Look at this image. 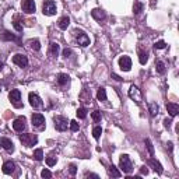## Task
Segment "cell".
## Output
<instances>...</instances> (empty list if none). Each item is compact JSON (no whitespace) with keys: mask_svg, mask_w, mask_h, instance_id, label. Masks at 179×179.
Masks as SVG:
<instances>
[{"mask_svg":"<svg viewBox=\"0 0 179 179\" xmlns=\"http://www.w3.org/2000/svg\"><path fill=\"white\" fill-rule=\"evenodd\" d=\"M28 101H29V105L32 106V108H41V106H42V99H41L39 95L35 94V92H29Z\"/></svg>","mask_w":179,"mask_h":179,"instance_id":"4fadbf2b","label":"cell"},{"mask_svg":"<svg viewBox=\"0 0 179 179\" xmlns=\"http://www.w3.org/2000/svg\"><path fill=\"white\" fill-rule=\"evenodd\" d=\"M91 116H92V119H94V122H99L101 121V118H102V115H101L99 111H94Z\"/></svg>","mask_w":179,"mask_h":179,"instance_id":"e575fe53","label":"cell"},{"mask_svg":"<svg viewBox=\"0 0 179 179\" xmlns=\"http://www.w3.org/2000/svg\"><path fill=\"white\" fill-rule=\"evenodd\" d=\"M101 134H102V128H101V126H95V128L92 129V136H94V139L98 140L99 137H101Z\"/></svg>","mask_w":179,"mask_h":179,"instance_id":"4dcf8cb0","label":"cell"},{"mask_svg":"<svg viewBox=\"0 0 179 179\" xmlns=\"http://www.w3.org/2000/svg\"><path fill=\"white\" fill-rule=\"evenodd\" d=\"M20 141L24 144L25 147H32L38 143V137L37 134H31V133H27V134H21L20 136Z\"/></svg>","mask_w":179,"mask_h":179,"instance_id":"277c9868","label":"cell"},{"mask_svg":"<svg viewBox=\"0 0 179 179\" xmlns=\"http://www.w3.org/2000/svg\"><path fill=\"white\" fill-rule=\"evenodd\" d=\"M56 157H53V155H51V157L46 158V164L49 165V167H53V165H56Z\"/></svg>","mask_w":179,"mask_h":179,"instance_id":"d590c367","label":"cell"},{"mask_svg":"<svg viewBox=\"0 0 179 179\" xmlns=\"http://www.w3.org/2000/svg\"><path fill=\"white\" fill-rule=\"evenodd\" d=\"M0 38H2V41H18V38L15 37L14 34H11L10 31H4Z\"/></svg>","mask_w":179,"mask_h":179,"instance_id":"ffe728a7","label":"cell"},{"mask_svg":"<svg viewBox=\"0 0 179 179\" xmlns=\"http://www.w3.org/2000/svg\"><path fill=\"white\" fill-rule=\"evenodd\" d=\"M165 46H167V44H165L164 41H158V42L154 44V48H155V49H164Z\"/></svg>","mask_w":179,"mask_h":179,"instance_id":"f35d334b","label":"cell"},{"mask_svg":"<svg viewBox=\"0 0 179 179\" xmlns=\"http://www.w3.org/2000/svg\"><path fill=\"white\" fill-rule=\"evenodd\" d=\"M146 146H147V150H148L150 155H151V157H154V147H153V143H151L150 139L146 140Z\"/></svg>","mask_w":179,"mask_h":179,"instance_id":"d6a6232c","label":"cell"},{"mask_svg":"<svg viewBox=\"0 0 179 179\" xmlns=\"http://www.w3.org/2000/svg\"><path fill=\"white\" fill-rule=\"evenodd\" d=\"M148 111H150L151 116H155V115H158V111H160V108H158V105L155 102H150V104H148Z\"/></svg>","mask_w":179,"mask_h":179,"instance_id":"cb8c5ba5","label":"cell"},{"mask_svg":"<svg viewBox=\"0 0 179 179\" xmlns=\"http://www.w3.org/2000/svg\"><path fill=\"white\" fill-rule=\"evenodd\" d=\"M21 8L27 14H32V13H35L37 6H35L34 0H21Z\"/></svg>","mask_w":179,"mask_h":179,"instance_id":"9c48e42d","label":"cell"},{"mask_svg":"<svg viewBox=\"0 0 179 179\" xmlns=\"http://www.w3.org/2000/svg\"><path fill=\"white\" fill-rule=\"evenodd\" d=\"M91 15H92V18L97 20V21H104L106 18V14L102 8H94L91 11Z\"/></svg>","mask_w":179,"mask_h":179,"instance_id":"9a60e30c","label":"cell"},{"mask_svg":"<svg viewBox=\"0 0 179 179\" xmlns=\"http://www.w3.org/2000/svg\"><path fill=\"white\" fill-rule=\"evenodd\" d=\"M62 55H63V58H66V59H67L70 55H71V49H70V48H66V49H63Z\"/></svg>","mask_w":179,"mask_h":179,"instance_id":"60d3db41","label":"cell"},{"mask_svg":"<svg viewBox=\"0 0 179 179\" xmlns=\"http://www.w3.org/2000/svg\"><path fill=\"white\" fill-rule=\"evenodd\" d=\"M69 24H70V18L67 15H65V17H62V18L59 20V28L60 29H67Z\"/></svg>","mask_w":179,"mask_h":179,"instance_id":"603a6c76","label":"cell"},{"mask_svg":"<svg viewBox=\"0 0 179 179\" xmlns=\"http://www.w3.org/2000/svg\"><path fill=\"white\" fill-rule=\"evenodd\" d=\"M31 122H32L34 128H38V129H41V130L45 128V118H44V115H41V113H34L32 118H31Z\"/></svg>","mask_w":179,"mask_h":179,"instance_id":"30bf717a","label":"cell"},{"mask_svg":"<svg viewBox=\"0 0 179 179\" xmlns=\"http://www.w3.org/2000/svg\"><path fill=\"white\" fill-rule=\"evenodd\" d=\"M111 77H112L113 80H116V81H122V80H123L122 77H119L118 74H115V73H112V74H111Z\"/></svg>","mask_w":179,"mask_h":179,"instance_id":"ee69618b","label":"cell"},{"mask_svg":"<svg viewBox=\"0 0 179 179\" xmlns=\"http://www.w3.org/2000/svg\"><path fill=\"white\" fill-rule=\"evenodd\" d=\"M108 172H109V175L113 176V178H121L122 176V172L115 167V165H111L109 168H108Z\"/></svg>","mask_w":179,"mask_h":179,"instance_id":"7402d4cb","label":"cell"},{"mask_svg":"<svg viewBox=\"0 0 179 179\" xmlns=\"http://www.w3.org/2000/svg\"><path fill=\"white\" fill-rule=\"evenodd\" d=\"M53 122H55V129L59 130V132H65L67 129V119L65 116H55L53 118Z\"/></svg>","mask_w":179,"mask_h":179,"instance_id":"8992f818","label":"cell"},{"mask_svg":"<svg viewBox=\"0 0 179 179\" xmlns=\"http://www.w3.org/2000/svg\"><path fill=\"white\" fill-rule=\"evenodd\" d=\"M25 123H27L25 116H18L14 122H13V129H14L15 132L22 133L24 130H25V128H27V124H25Z\"/></svg>","mask_w":179,"mask_h":179,"instance_id":"52a82bcc","label":"cell"},{"mask_svg":"<svg viewBox=\"0 0 179 179\" xmlns=\"http://www.w3.org/2000/svg\"><path fill=\"white\" fill-rule=\"evenodd\" d=\"M14 169H15V164L13 161H6L3 164V172L6 175H11L14 172Z\"/></svg>","mask_w":179,"mask_h":179,"instance_id":"2e32d148","label":"cell"},{"mask_svg":"<svg viewBox=\"0 0 179 179\" xmlns=\"http://www.w3.org/2000/svg\"><path fill=\"white\" fill-rule=\"evenodd\" d=\"M129 97H130V99H133L137 105L141 104V91H140L136 85H132V87L129 88Z\"/></svg>","mask_w":179,"mask_h":179,"instance_id":"ba28073f","label":"cell"},{"mask_svg":"<svg viewBox=\"0 0 179 179\" xmlns=\"http://www.w3.org/2000/svg\"><path fill=\"white\" fill-rule=\"evenodd\" d=\"M28 45L32 51H39L41 49V42L38 39H29L28 41Z\"/></svg>","mask_w":179,"mask_h":179,"instance_id":"d4e9b609","label":"cell"},{"mask_svg":"<svg viewBox=\"0 0 179 179\" xmlns=\"http://www.w3.org/2000/svg\"><path fill=\"white\" fill-rule=\"evenodd\" d=\"M167 148H168L169 151H172V148H174V144H172V141H168V144H167Z\"/></svg>","mask_w":179,"mask_h":179,"instance_id":"bcb514c9","label":"cell"},{"mask_svg":"<svg viewBox=\"0 0 179 179\" xmlns=\"http://www.w3.org/2000/svg\"><path fill=\"white\" fill-rule=\"evenodd\" d=\"M69 124H70V129H71V132H78V129H80V124L77 123V121H71Z\"/></svg>","mask_w":179,"mask_h":179,"instance_id":"836d02e7","label":"cell"},{"mask_svg":"<svg viewBox=\"0 0 179 179\" xmlns=\"http://www.w3.org/2000/svg\"><path fill=\"white\" fill-rule=\"evenodd\" d=\"M119 67H121L122 71H129L132 69V59L129 56H121L119 59Z\"/></svg>","mask_w":179,"mask_h":179,"instance_id":"7c38bea8","label":"cell"},{"mask_svg":"<svg viewBox=\"0 0 179 179\" xmlns=\"http://www.w3.org/2000/svg\"><path fill=\"white\" fill-rule=\"evenodd\" d=\"M139 62L141 63V65H146L147 62H148V53L147 52H139Z\"/></svg>","mask_w":179,"mask_h":179,"instance_id":"f1b7e54d","label":"cell"},{"mask_svg":"<svg viewBox=\"0 0 179 179\" xmlns=\"http://www.w3.org/2000/svg\"><path fill=\"white\" fill-rule=\"evenodd\" d=\"M0 144H2V147H3L7 153H13V151H14V144H13V141H11L10 139H7V137H3V139L0 140Z\"/></svg>","mask_w":179,"mask_h":179,"instance_id":"5bb4252c","label":"cell"},{"mask_svg":"<svg viewBox=\"0 0 179 179\" xmlns=\"http://www.w3.org/2000/svg\"><path fill=\"white\" fill-rule=\"evenodd\" d=\"M73 35H74V38H76L77 44L80 45V46L85 48V46L90 45V38H88V35L83 31V29H78V28L73 29Z\"/></svg>","mask_w":179,"mask_h":179,"instance_id":"6da1fadb","label":"cell"},{"mask_svg":"<svg viewBox=\"0 0 179 179\" xmlns=\"http://www.w3.org/2000/svg\"><path fill=\"white\" fill-rule=\"evenodd\" d=\"M13 25H14V28L17 29L18 32H22V25H21V24H20V21H18V20H17V17H15V20H14V21H13Z\"/></svg>","mask_w":179,"mask_h":179,"instance_id":"8d00e7d4","label":"cell"},{"mask_svg":"<svg viewBox=\"0 0 179 179\" xmlns=\"http://www.w3.org/2000/svg\"><path fill=\"white\" fill-rule=\"evenodd\" d=\"M34 158L37 161H42L44 160V151H42V148H37V150L34 151Z\"/></svg>","mask_w":179,"mask_h":179,"instance_id":"f546056e","label":"cell"},{"mask_svg":"<svg viewBox=\"0 0 179 179\" xmlns=\"http://www.w3.org/2000/svg\"><path fill=\"white\" fill-rule=\"evenodd\" d=\"M76 113H77V116H78V119H85L87 118V109L85 108H78Z\"/></svg>","mask_w":179,"mask_h":179,"instance_id":"1f68e13d","label":"cell"},{"mask_svg":"<svg viewBox=\"0 0 179 179\" xmlns=\"http://www.w3.org/2000/svg\"><path fill=\"white\" fill-rule=\"evenodd\" d=\"M42 13L45 15H55L56 14L55 0H45L44 4H42Z\"/></svg>","mask_w":179,"mask_h":179,"instance_id":"3957f363","label":"cell"},{"mask_svg":"<svg viewBox=\"0 0 179 179\" xmlns=\"http://www.w3.org/2000/svg\"><path fill=\"white\" fill-rule=\"evenodd\" d=\"M171 123H172V121H171V119H168V118H167V119H164V126H165L167 129H169V128H171Z\"/></svg>","mask_w":179,"mask_h":179,"instance_id":"b9f144b4","label":"cell"},{"mask_svg":"<svg viewBox=\"0 0 179 179\" xmlns=\"http://www.w3.org/2000/svg\"><path fill=\"white\" fill-rule=\"evenodd\" d=\"M59 52H60V46H59V44H56V42H52V44H51V49H49V53H51V56L56 58V56L59 55Z\"/></svg>","mask_w":179,"mask_h":179,"instance_id":"44dd1931","label":"cell"},{"mask_svg":"<svg viewBox=\"0 0 179 179\" xmlns=\"http://www.w3.org/2000/svg\"><path fill=\"white\" fill-rule=\"evenodd\" d=\"M167 111H168V113L174 118V116H176L179 112V105L175 102H168L167 104Z\"/></svg>","mask_w":179,"mask_h":179,"instance_id":"e0dca14e","label":"cell"},{"mask_svg":"<svg viewBox=\"0 0 179 179\" xmlns=\"http://www.w3.org/2000/svg\"><path fill=\"white\" fill-rule=\"evenodd\" d=\"M69 83H70V76L69 74L60 73L58 76V84L60 85V87H65V85H67Z\"/></svg>","mask_w":179,"mask_h":179,"instance_id":"ac0fdd59","label":"cell"},{"mask_svg":"<svg viewBox=\"0 0 179 179\" xmlns=\"http://www.w3.org/2000/svg\"><path fill=\"white\" fill-rule=\"evenodd\" d=\"M8 99H10V102L15 106V108H21L22 104L20 102L21 101V92L20 90H11L8 92Z\"/></svg>","mask_w":179,"mask_h":179,"instance_id":"5b68a950","label":"cell"},{"mask_svg":"<svg viewBox=\"0 0 179 179\" xmlns=\"http://www.w3.org/2000/svg\"><path fill=\"white\" fill-rule=\"evenodd\" d=\"M13 63L17 65L20 67H27L28 66V58L25 55H21V53H17V55L13 56Z\"/></svg>","mask_w":179,"mask_h":179,"instance_id":"8fae6325","label":"cell"},{"mask_svg":"<svg viewBox=\"0 0 179 179\" xmlns=\"http://www.w3.org/2000/svg\"><path fill=\"white\" fill-rule=\"evenodd\" d=\"M143 8H144V4L140 3V2H134V4H133V13L134 14H140Z\"/></svg>","mask_w":179,"mask_h":179,"instance_id":"4316f807","label":"cell"},{"mask_svg":"<svg viewBox=\"0 0 179 179\" xmlns=\"http://www.w3.org/2000/svg\"><path fill=\"white\" fill-rule=\"evenodd\" d=\"M85 176H91V178H95V179H98V178H99L97 174H92V172H85Z\"/></svg>","mask_w":179,"mask_h":179,"instance_id":"f6af8a7d","label":"cell"},{"mask_svg":"<svg viewBox=\"0 0 179 179\" xmlns=\"http://www.w3.org/2000/svg\"><path fill=\"white\" fill-rule=\"evenodd\" d=\"M148 164L153 167V169L155 172H158V174H162V165L158 162L155 158H150V161H148Z\"/></svg>","mask_w":179,"mask_h":179,"instance_id":"d6986e66","label":"cell"},{"mask_svg":"<svg viewBox=\"0 0 179 179\" xmlns=\"http://www.w3.org/2000/svg\"><path fill=\"white\" fill-rule=\"evenodd\" d=\"M97 98H98V101H106V91H105V88H104V87L98 88Z\"/></svg>","mask_w":179,"mask_h":179,"instance_id":"83f0119b","label":"cell"},{"mask_svg":"<svg viewBox=\"0 0 179 179\" xmlns=\"http://www.w3.org/2000/svg\"><path fill=\"white\" fill-rule=\"evenodd\" d=\"M41 176L42 178H52V172L49 169H44V171L41 172Z\"/></svg>","mask_w":179,"mask_h":179,"instance_id":"ab89813d","label":"cell"},{"mask_svg":"<svg viewBox=\"0 0 179 179\" xmlns=\"http://www.w3.org/2000/svg\"><path fill=\"white\" fill-rule=\"evenodd\" d=\"M2 69H3V63L0 62V71H2Z\"/></svg>","mask_w":179,"mask_h":179,"instance_id":"7dc6e473","label":"cell"},{"mask_svg":"<svg viewBox=\"0 0 179 179\" xmlns=\"http://www.w3.org/2000/svg\"><path fill=\"white\" fill-rule=\"evenodd\" d=\"M155 70H157V73L164 74L165 73V63L162 62V60H157V62H155Z\"/></svg>","mask_w":179,"mask_h":179,"instance_id":"484cf974","label":"cell"},{"mask_svg":"<svg viewBox=\"0 0 179 179\" xmlns=\"http://www.w3.org/2000/svg\"><path fill=\"white\" fill-rule=\"evenodd\" d=\"M140 175H148V169H147V167H141V168H140Z\"/></svg>","mask_w":179,"mask_h":179,"instance_id":"7bdbcfd3","label":"cell"},{"mask_svg":"<svg viewBox=\"0 0 179 179\" xmlns=\"http://www.w3.org/2000/svg\"><path fill=\"white\" fill-rule=\"evenodd\" d=\"M69 172H70V175L74 176L77 174V165L76 164H70L69 165Z\"/></svg>","mask_w":179,"mask_h":179,"instance_id":"74e56055","label":"cell"},{"mask_svg":"<svg viewBox=\"0 0 179 179\" xmlns=\"http://www.w3.org/2000/svg\"><path fill=\"white\" fill-rule=\"evenodd\" d=\"M119 168L124 172V174H130L133 171V165L132 161H130V157L128 154H122L121 160H119Z\"/></svg>","mask_w":179,"mask_h":179,"instance_id":"7a4b0ae2","label":"cell"},{"mask_svg":"<svg viewBox=\"0 0 179 179\" xmlns=\"http://www.w3.org/2000/svg\"><path fill=\"white\" fill-rule=\"evenodd\" d=\"M0 91H2V90H0Z\"/></svg>","mask_w":179,"mask_h":179,"instance_id":"c3c4849f","label":"cell"}]
</instances>
